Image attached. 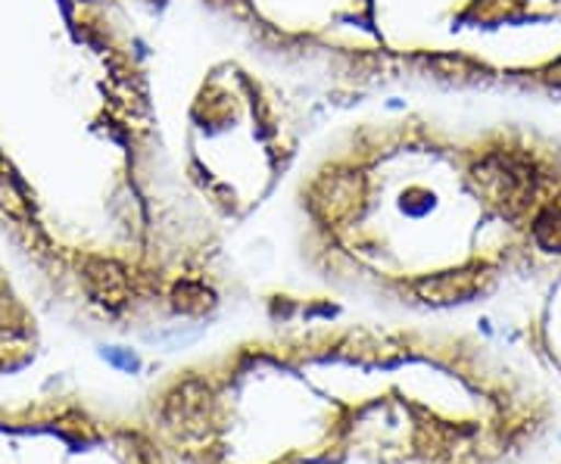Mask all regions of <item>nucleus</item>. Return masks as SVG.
<instances>
[{
	"mask_svg": "<svg viewBox=\"0 0 561 464\" xmlns=\"http://www.w3.org/2000/svg\"><path fill=\"white\" fill-rule=\"evenodd\" d=\"M135 411L169 464H502L542 421L471 346L356 322L175 364Z\"/></svg>",
	"mask_w": 561,
	"mask_h": 464,
	"instance_id": "obj_1",
	"label": "nucleus"
},
{
	"mask_svg": "<svg viewBox=\"0 0 561 464\" xmlns=\"http://www.w3.org/2000/svg\"><path fill=\"white\" fill-rule=\"evenodd\" d=\"M0 464H169L138 411L81 393L0 396Z\"/></svg>",
	"mask_w": 561,
	"mask_h": 464,
	"instance_id": "obj_2",
	"label": "nucleus"
}]
</instances>
